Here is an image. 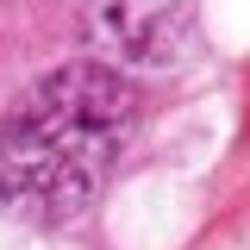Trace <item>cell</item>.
Instances as JSON below:
<instances>
[{
    "instance_id": "obj_1",
    "label": "cell",
    "mask_w": 250,
    "mask_h": 250,
    "mask_svg": "<svg viewBox=\"0 0 250 250\" xmlns=\"http://www.w3.org/2000/svg\"><path fill=\"white\" fill-rule=\"evenodd\" d=\"M138 125V88L106 62H62L0 113V207L31 225L88 213Z\"/></svg>"
}]
</instances>
